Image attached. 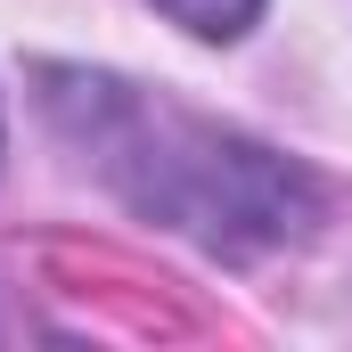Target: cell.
Returning <instances> with one entry per match:
<instances>
[{
    "label": "cell",
    "mask_w": 352,
    "mask_h": 352,
    "mask_svg": "<svg viewBox=\"0 0 352 352\" xmlns=\"http://www.w3.org/2000/svg\"><path fill=\"white\" fill-rule=\"evenodd\" d=\"M58 115H82L74 140L90 164L115 180L148 221H164L180 238L213 246V254H263L311 230L320 188L295 173L287 156H270L238 131L188 123L164 107H140L123 82H82L58 74Z\"/></svg>",
    "instance_id": "obj_1"
},
{
    "label": "cell",
    "mask_w": 352,
    "mask_h": 352,
    "mask_svg": "<svg viewBox=\"0 0 352 352\" xmlns=\"http://www.w3.org/2000/svg\"><path fill=\"white\" fill-rule=\"evenodd\" d=\"M156 8L173 16L180 33H197V41H238L263 16V0H156Z\"/></svg>",
    "instance_id": "obj_2"
}]
</instances>
